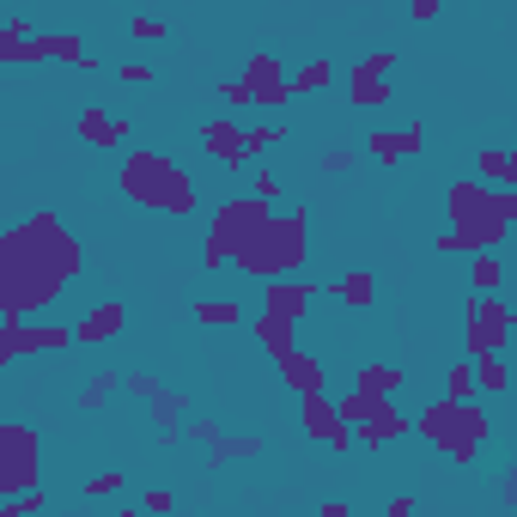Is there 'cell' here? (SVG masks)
Segmentation results:
<instances>
[{"label":"cell","mask_w":517,"mask_h":517,"mask_svg":"<svg viewBox=\"0 0 517 517\" xmlns=\"http://www.w3.org/2000/svg\"><path fill=\"white\" fill-rule=\"evenodd\" d=\"M80 274V238L55 213H31L0 232V323H37Z\"/></svg>","instance_id":"obj_1"},{"label":"cell","mask_w":517,"mask_h":517,"mask_svg":"<svg viewBox=\"0 0 517 517\" xmlns=\"http://www.w3.org/2000/svg\"><path fill=\"white\" fill-rule=\"evenodd\" d=\"M445 213H451L445 232L463 244V256H481V250H493V244L511 232V219H517V189H481L475 177H463V183H451Z\"/></svg>","instance_id":"obj_2"},{"label":"cell","mask_w":517,"mask_h":517,"mask_svg":"<svg viewBox=\"0 0 517 517\" xmlns=\"http://www.w3.org/2000/svg\"><path fill=\"white\" fill-rule=\"evenodd\" d=\"M116 183H122V195L134 201V207H153V213H195V177L171 159V153H153V146H140V153H128L122 159V171H116Z\"/></svg>","instance_id":"obj_3"},{"label":"cell","mask_w":517,"mask_h":517,"mask_svg":"<svg viewBox=\"0 0 517 517\" xmlns=\"http://www.w3.org/2000/svg\"><path fill=\"white\" fill-rule=\"evenodd\" d=\"M305 256H311V226H305V207H286V213H274L268 226L238 250V274H250V280H292L305 268Z\"/></svg>","instance_id":"obj_4"},{"label":"cell","mask_w":517,"mask_h":517,"mask_svg":"<svg viewBox=\"0 0 517 517\" xmlns=\"http://www.w3.org/2000/svg\"><path fill=\"white\" fill-rule=\"evenodd\" d=\"M420 438H432L451 463H475L481 445L493 438V420L475 402H445V396H438V402L420 408Z\"/></svg>","instance_id":"obj_5"},{"label":"cell","mask_w":517,"mask_h":517,"mask_svg":"<svg viewBox=\"0 0 517 517\" xmlns=\"http://www.w3.org/2000/svg\"><path fill=\"white\" fill-rule=\"evenodd\" d=\"M274 219V207L268 201H256V195H232V201H219L213 207V226H207V250H201V268L207 274H219L226 262H238V250Z\"/></svg>","instance_id":"obj_6"},{"label":"cell","mask_w":517,"mask_h":517,"mask_svg":"<svg viewBox=\"0 0 517 517\" xmlns=\"http://www.w3.org/2000/svg\"><path fill=\"white\" fill-rule=\"evenodd\" d=\"M37 469H43L37 432L19 426V420H0V499L31 493V487H37Z\"/></svg>","instance_id":"obj_7"},{"label":"cell","mask_w":517,"mask_h":517,"mask_svg":"<svg viewBox=\"0 0 517 517\" xmlns=\"http://www.w3.org/2000/svg\"><path fill=\"white\" fill-rule=\"evenodd\" d=\"M390 73H396V49L359 55V61L347 67V104H353V110H378V104H390Z\"/></svg>","instance_id":"obj_8"},{"label":"cell","mask_w":517,"mask_h":517,"mask_svg":"<svg viewBox=\"0 0 517 517\" xmlns=\"http://www.w3.org/2000/svg\"><path fill=\"white\" fill-rule=\"evenodd\" d=\"M517 311L511 299H469V359H487V353H505V335H511Z\"/></svg>","instance_id":"obj_9"},{"label":"cell","mask_w":517,"mask_h":517,"mask_svg":"<svg viewBox=\"0 0 517 517\" xmlns=\"http://www.w3.org/2000/svg\"><path fill=\"white\" fill-rule=\"evenodd\" d=\"M244 92H250V104H262V110H280V104H292V92H286V67H280V55L274 49H256L250 61H244Z\"/></svg>","instance_id":"obj_10"},{"label":"cell","mask_w":517,"mask_h":517,"mask_svg":"<svg viewBox=\"0 0 517 517\" xmlns=\"http://www.w3.org/2000/svg\"><path fill=\"white\" fill-rule=\"evenodd\" d=\"M299 420H305V432H311V438H323L335 457H347V451H353V432L341 426V414H335V402H329L323 390H317V396H299Z\"/></svg>","instance_id":"obj_11"},{"label":"cell","mask_w":517,"mask_h":517,"mask_svg":"<svg viewBox=\"0 0 517 517\" xmlns=\"http://www.w3.org/2000/svg\"><path fill=\"white\" fill-rule=\"evenodd\" d=\"M311 280H299V274H292V280H268L262 286V311L268 317H280V323H299L305 311H311Z\"/></svg>","instance_id":"obj_12"},{"label":"cell","mask_w":517,"mask_h":517,"mask_svg":"<svg viewBox=\"0 0 517 517\" xmlns=\"http://www.w3.org/2000/svg\"><path fill=\"white\" fill-rule=\"evenodd\" d=\"M201 153H207L213 165H250V153H244V128H238L232 116H213V122L201 128Z\"/></svg>","instance_id":"obj_13"},{"label":"cell","mask_w":517,"mask_h":517,"mask_svg":"<svg viewBox=\"0 0 517 517\" xmlns=\"http://www.w3.org/2000/svg\"><path fill=\"white\" fill-rule=\"evenodd\" d=\"M402 432H408V414H402L396 402H384V396H378V402H372V414L353 426V445L365 438V445L378 451V445H390V438H402Z\"/></svg>","instance_id":"obj_14"},{"label":"cell","mask_w":517,"mask_h":517,"mask_svg":"<svg viewBox=\"0 0 517 517\" xmlns=\"http://www.w3.org/2000/svg\"><path fill=\"white\" fill-rule=\"evenodd\" d=\"M37 61H67L80 73H98V55L73 37V31H37Z\"/></svg>","instance_id":"obj_15"},{"label":"cell","mask_w":517,"mask_h":517,"mask_svg":"<svg viewBox=\"0 0 517 517\" xmlns=\"http://www.w3.org/2000/svg\"><path fill=\"white\" fill-rule=\"evenodd\" d=\"M475 183L481 189H517V153L511 146H481L475 153Z\"/></svg>","instance_id":"obj_16"},{"label":"cell","mask_w":517,"mask_h":517,"mask_svg":"<svg viewBox=\"0 0 517 517\" xmlns=\"http://www.w3.org/2000/svg\"><path fill=\"white\" fill-rule=\"evenodd\" d=\"M365 146H372L378 165H402V159L420 153V122L414 128H372V140H365Z\"/></svg>","instance_id":"obj_17"},{"label":"cell","mask_w":517,"mask_h":517,"mask_svg":"<svg viewBox=\"0 0 517 517\" xmlns=\"http://www.w3.org/2000/svg\"><path fill=\"white\" fill-rule=\"evenodd\" d=\"M274 365H280L286 390H299V396H317V390H323V359H317V353L292 347V353H286V359H274Z\"/></svg>","instance_id":"obj_18"},{"label":"cell","mask_w":517,"mask_h":517,"mask_svg":"<svg viewBox=\"0 0 517 517\" xmlns=\"http://www.w3.org/2000/svg\"><path fill=\"white\" fill-rule=\"evenodd\" d=\"M0 67H37V31H31V19H7V25H0Z\"/></svg>","instance_id":"obj_19"},{"label":"cell","mask_w":517,"mask_h":517,"mask_svg":"<svg viewBox=\"0 0 517 517\" xmlns=\"http://www.w3.org/2000/svg\"><path fill=\"white\" fill-rule=\"evenodd\" d=\"M122 329H128V305H122V299H110V305H98V311H86V317H80L73 341H116Z\"/></svg>","instance_id":"obj_20"},{"label":"cell","mask_w":517,"mask_h":517,"mask_svg":"<svg viewBox=\"0 0 517 517\" xmlns=\"http://www.w3.org/2000/svg\"><path fill=\"white\" fill-rule=\"evenodd\" d=\"M80 140H86V146H122V140H128V122L110 116V110H98V104H86V110H80Z\"/></svg>","instance_id":"obj_21"},{"label":"cell","mask_w":517,"mask_h":517,"mask_svg":"<svg viewBox=\"0 0 517 517\" xmlns=\"http://www.w3.org/2000/svg\"><path fill=\"white\" fill-rule=\"evenodd\" d=\"M146 408H153L159 438H177V432H183V420H189V396H183V390H171V384H165L153 402H146Z\"/></svg>","instance_id":"obj_22"},{"label":"cell","mask_w":517,"mask_h":517,"mask_svg":"<svg viewBox=\"0 0 517 517\" xmlns=\"http://www.w3.org/2000/svg\"><path fill=\"white\" fill-rule=\"evenodd\" d=\"M408 384V372H402V365H359V372H353V390H365V396H396Z\"/></svg>","instance_id":"obj_23"},{"label":"cell","mask_w":517,"mask_h":517,"mask_svg":"<svg viewBox=\"0 0 517 517\" xmlns=\"http://www.w3.org/2000/svg\"><path fill=\"white\" fill-rule=\"evenodd\" d=\"M329 80H335L329 55H311L299 73H286V92H292V98H311V92H329Z\"/></svg>","instance_id":"obj_24"},{"label":"cell","mask_w":517,"mask_h":517,"mask_svg":"<svg viewBox=\"0 0 517 517\" xmlns=\"http://www.w3.org/2000/svg\"><path fill=\"white\" fill-rule=\"evenodd\" d=\"M189 311H195L201 329H238V323H244V305L232 299V292H226V299H195Z\"/></svg>","instance_id":"obj_25"},{"label":"cell","mask_w":517,"mask_h":517,"mask_svg":"<svg viewBox=\"0 0 517 517\" xmlns=\"http://www.w3.org/2000/svg\"><path fill=\"white\" fill-rule=\"evenodd\" d=\"M469 286H475V299H493V292L505 286V262H499L493 250H481V256H469Z\"/></svg>","instance_id":"obj_26"},{"label":"cell","mask_w":517,"mask_h":517,"mask_svg":"<svg viewBox=\"0 0 517 517\" xmlns=\"http://www.w3.org/2000/svg\"><path fill=\"white\" fill-rule=\"evenodd\" d=\"M250 457H262V438H226V432H219L213 445H207V463H213V469H226V463H250Z\"/></svg>","instance_id":"obj_27"},{"label":"cell","mask_w":517,"mask_h":517,"mask_svg":"<svg viewBox=\"0 0 517 517\" xmlns=\"http://www.w3.org/2000/svg\"><path fill=\"white\" fill-rule=\"evenodd\" d=\"M292 329H299V323H280V317H268V311L256 317V341L268 347V359H286L292 347H299V341H292Z\"/></svg>","instance_id":"obj_28"},{"label":"cell","mask_w":517,"mask_h":517,"mask_svg":"<svg viewBox=\"0 0 517 517\" xmlns=\"http://www.w3.org/2000/svg\"><path fill=\"white\" fill-rule=\"evenodd\" d=\"M341 305L347 311H372V299H378V286H372V274H365V268H353V274H341Z\"/></svg>","instance_id":"obj_29"},{"label":"cell","mask_w":517,"mask_h":517,"mask_svg":"<svg viewBox=\"0 0 517 517\" xmlns=\"http://www.w3.org/2000/svg\"><path fill=\"white\" fill-rule=\"evenodd\" d=\"M25 341H31V353H61V347H73V329H61V323H25Z\"/></svg>","instance_id":"obj_30"},{"label":"cell","mask_w":517,"mask_h":517,"mask_svg":"<svg viewBox=\"0 0 517 517\" xmlns=\"http://www.w3.org/2000/svg\"><path fill=\"white\" fill-rule=\"evenodd\" d=\"M122 384V372H110V365H104V372H92L86 378V390H80V414H98L104 402H110V390Z\"/></svg>","instance_id":"obj_31"},{"label":"cell","mask_w":517,"mask_h":517,"mask_svg":"<svg viewBox=\"0 0 517 517\" xmlns=\"http://www.w3.org/2000/svg\"><path fill=\"white\" fill-rule=\"evenodd\" d=\"M469 372H475V396H481V390H505V384H511V372H505V353L469 359Z\"/></svg>","instance_id":"obj_32"},{"label":"cell","mask_w":517,"mask_h":517,"mask_svg":"<svg viewBox=\"0 0 517 517\" xmlns=\"http://www.w3.org/2000/svg\"><path fill=\"white\" fill-rule=\"evenodd\" d=\"M445 402H475V372H469V359H457L451 372H445Z\"/></svg>","instance_id":"obj_33"},{"label":"cell","mask_w":517,"mask_h":517,"mask_svg":"<svg viewBox=\"0 0 517 517\" xmlns=\"http://www.w3.org/2000/svg\"><path fill=\"white\" fill-rule=\"evenodd\" d=\"M13 359H31L25 323H0V365H13Z\"/></svg>","instance_id":"obj_34"},{"label":"cell","mask_w":517,"mask_h":517,"mask_svg":"<svg viewBox=\"0 0 517 517\" xmlns=\"http://www.w3.org/2000/svg\"><path fill=\"white\" fill-rule=\"evenodd\" d=\"M280 140H286L280 122H256V128H244V153L256 159V153H268V146H280Z\"/></svg>","instance_id":"obj_35"},{"label":"cell","mask_w":517,"mask_h":517,"mask_svg":"<svg viewBox=\"0 0 517 517\" xmlns=\"http://www.w3.org/2000/svg\"><path fill=\"white\" fill-rule=\"evenodd\" d=\"M116 390H128V396H140V402H153L165 384H159L153 372H122V384H116Z\"/></svg>","instance_id":"obj_36"},{"label":"cell","mask_w":517,"mask_h":517,"mask_svg":"<svg viewBox=\"0 0 517 517\" xmlns=\"http://www.w3.org/2000/svg\"><path fill=\"white\" fill-rule=\"evenodd\" d=\"M128 37H140V43H165V19L134 13V19H128Z\"/></svg>","instance_id":"obj_37"},{"label":"cell","mask_w":517,"mask_h":517,"mask_svg":"<svg viewBox=\"0 0 517 517\" xmlns=\"http://www.w3.org/2000/svg\"><path fill=\"white\" fill-rule=\"evenodd\" d=\"M122 487H128V475H122V469H104V475H92V481H86V493H92V499H110V493H122Z\"/></svg>","instance_id":"obj_38"},{"label":"cell","mask_w":517,"mask_h":517,"mask_svg":"<svg viewBox=\"0 0 517 517\" xmlns=\"http://www.w3.org/2000/svg\"><path fill=\"white\" fill-rule=\"evenodd\" d=\"M359 165V153H353V146H335V153H323V177H347Z\"/></svg>","instance_id":"obj_39"},{"label":"cell","mask_w":517,"mask_h":517,"mask_svg":"<svg viewBox=\"0 0 517 517\" xmlns=\"http://www.w3.org/2000/svg\"><path fill=\"white\" fill-rule=\"evenodd\" d=\"M140 505L153 511V517H165V511L177 505V493H171V487H146V493H140Z\"/></svg>","instance_id":"obj_40"},{"label":"cell","mask_w":517,"mask_h":517,"mask_svg":"<svg viewBox=\"0 0 517 517\" xmlns=\"http://www.w3.org/2000/svg\"><path fill=\"white\" fill-rule=\"evenodd\" d=\"M122 86H153V61H122Z\"/></svg>","instance_id":"obj_41"},{"label":"cell","mask_w":517,"mask_h":517,"mask_svg":"<svg viewBox=\"0 0 517 517\" xmlns=\"http://www.w3.org/2000/svg\"><path fill=\"white\" fill-rule=\"evenodd\" d=\"M274 195H280V177H274V171H256V201L274 207Z\"/></svg>","instance_id":"obj_42"},{"label":"cell","mask_w":517,"mask_h":517,"mask_svg":"<svg viewBox=\"0 0 517 517\" xmlns=\"http://www.w3.org/2000/svg\"><path fill=\"white\" fill-rule=\"evenodd\" d=\"M438 13H445V7H438V0H414V7H408V19H414V25H432Z\"/></svg>","instance_id":"obj_43"},{"label":"cell","mask_w":517,"mask_h":517,"mask_svg":"<svg viewBox=\"0 0 517 517\" xmlns=\"http://www.w3.org/2000/svg\"><path fill=\"white\" fill-rule=\"evenodd\" d=\"M384 517H414V493H396V499L384 505Z\"/></svg>","instance_id":"obj_44"},{"label":"cell","mask_w":517,"mask_h":517,"mask_svg":"<svg viewBox=\"0 0 517 517\" xmlns=\"http://www.w3.org/2000/svg\"><path fill=\"white\" fill-rule=\"evenodd\" d=\"M219 98H226V104H250V92H244V80H226V86H219Z\"/></svg>","instance_id":"obj_45"},{"label":"cell","mask_w":517,"mask_h":517,"mask_svg":"<svg viewBox=\"0 0 517 517\" xmlns=\"http://www.w3.org/2000/svg\"><path fill=\"white\" fill-rule=\"evenodd\" d=\"M189 438H201V445H213V438H219V426H213V420H189Z\"/></svg>","instance_id":"obj_46"},{"label":"cell","mask_w":517,"mask_h":517,"mask_svg":"<svg viewBox=\"0 0 517 517\" xmlns=\"http://www.w3.org/2000/svg\"><path fill=\"white\" fill-rule=\"evenodd\" d=\"M432 250H438V256H463V244H457L451 232H438V238H432Z\"/></svg>","instance_id":"obj_47"},{"label":"cell","mask_w":517,"mask_h":517,"mask_svg":"<svg viewBox=\"0 0 517 517\" xmlns=\"http://www.w3.org/2000/svg\"><path fill=\"white\" fill-rule=\"evenodd\" d=\"M499 505H517V475H499Z\"/></svg>","instance_id":"obj_48"},{"label":"cell","mask_w":517,"mask_h":517,"mask_svg":"<svg viewBox=\"0 0 517 517\" xmlns=\"http://www.w3.org/2000/svg\"><path fill=\"white\" fill-rule=\"evenodd\" d=\"M323 517H347V499H323Z\"/></svg>","instance_id":"obj_49"},{"label":"cell","mask_w":517,"mask_h":517,"mask_svg":"<svg viewBox=\"0 0 517 517\" xmlns=\"http://www.w3.org/2000/svg\"><path fill=\"white\" fill-rule=\"evenodd\" d=\"M0 517H25V511H19V499H0Z\"/></svg>","instance_id":"obj_50"},{"label":"cell","mask_w":517,"mask_h":517,"mask_svg":"<svg viewBox=\"0 0 517 517\" xmlns=\"http://www.w3.org/2000/svg\"><path fill=\"white\" fill-rule=\"evenodd\" d=\"M122 517H128V511H122Z\"/></svg>","instance_id":"obj_51"}]
</instances>
